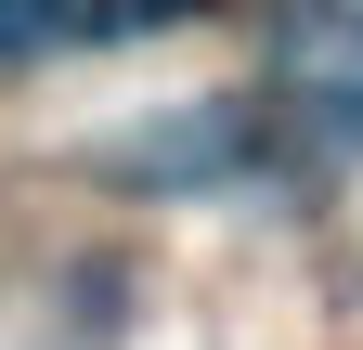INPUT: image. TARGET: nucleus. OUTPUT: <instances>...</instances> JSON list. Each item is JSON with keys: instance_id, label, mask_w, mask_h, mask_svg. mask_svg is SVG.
I'll return each mask as SVG.
<instances>
[{"instance_id": "obj_1", "label": "nucleus", "mask_w": 363, "mask_h": 350, "mask_svg": "<svg viewBox=\"0 0 363 350\" xmlns=\"http://www.w3.org/2000/svg\"><path fill=\"white\" fill-rule=\"evenodd\" d=\"M65 0H0V52H26V39H52Z\"/></svg>"}]
</instances>
